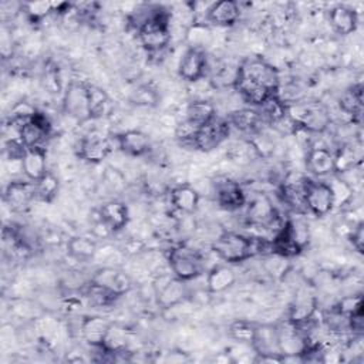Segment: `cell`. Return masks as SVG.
I'll list each match as a JSON object with an SVG mask.
<instances>
[{"instance_id":"cell-36","label":"cell","mask_w":364,"mask_h":364,"mask_svg":"<svg viewBox=\"0 0 364 364\" xmlns=\"http://www.w3.org/2000/svg\"><path fill=\"white\" fill-rule=\"evenodd\" d=\"M255 330H256V324L246 321V320H236L230 324L229 327V334L240 341V343H252L253 336H255Z\"/></svg>"},{"instance_id":"cell-9","label":"cell","mask_w":364,"mask_h":364,"mask_svg":"<svg viewBox=\"0 0 364 364\" xmlns=\"http://www.w3.org/2000/svg\"><path fill=\"white\" fill-rule=\"evenodd\" d=\"M230 134V125L226 118L215 117L208 124L198 128L193 138V149L200 152H210L220 146Z\"/></svg>"},{"instance_id":"cell-8","label":"cell","mask_w":364,"mask_h":364,"mask_svg":"<svg viewBox=\"0 0 364 364\" xmlns=\"http://www.w3.org/2000/svg\"><path fill=\"white\" fill-rule=\"evenodd\" d=\"M257 354L256 361L283 363V355L279 350V331L273 324H256L255 336L250 343Z\"/></svg>"},{"instance_id":"cell-14","label":"cell","mask_w":364,"mask_h":364,"mask_svg":"<svg viewBox=\"0 0 364 364\" xmlns=\"http://www.w3.org/2000/svg\"><path fill=\"white\" fill-rule=\"evenodd\" d=\"M90 283L107 290L117 299L132 289L131 277L125 272L115 267H101L95 270L90 279Z\"/></svg>"},{"instance_id":"cell-11","label":"cell","mask_w":364,"mask_h":364,"mask_svg":"<svg viewBox=\"0 0 364 364\" xmlns=\"http://www.w3.org/2000/svg\"><path fill=\"white\" fill-rule=\"evenodd\" d=\"M279 219V212L266 193H256L246 200V220L256 228H270Z\"/></svg>"},{"instance_id":"cell-28","label":"cell","mask_w":364,"mask_h":364,"mask_svg":"<svg viewBox=\"0 0 364 364\" xmlns=\"http://www.w3.org/2000/svg\"><path fill=\"white\" fill-rule=\"evenodd\" d=\"M186 282L179 280L173 276V279H168L166 283L158 290L156 301L162 309H171L179 304L188 296Z\"/></svg>"},{"instance_id":"cell-3","label":"cell","mask_w":364,"mask_h":364,"mask_svg":"<svg viewBox=\"0 0 364 364\" xmlns=\"http://www.w3.org/2000/svg\"><path fill=\"white\" fill-rule=\"evenodd\" d=\"M136 34L141 46L148 53H158L171 41L169 13L161 6L148 7V13L138 21Z\"/></svg>"},{"instance_id":"cell-18","label":"cell","mask_w":364,"mask_h":364,"mask_svg":"<svg viewBox=\"0 0 364 364\" xmlns=\"http://www.w3.org/2000/svg\"><path fill=\"white\" fill-rule=\"evenodd\" d=\"M21 171L24 176L36 182L41 176H44L47 171V151L46 146H33V148H26L21 159H20Z\"/></svg>"},{"instance_id":"cell-39","label":"cell","mask_w":364,"mask_h":364,"mask_svg":"<svg viewBox=\"0 0 364 364\" xmlns=\"http://www.w3.org/2000/svg\"><path fill=\"white\" fill-rule=\"evenodd\" d=\"M186 37L189 41V47L205 48V44L210 40V31L205 24L193 23V26L188 30Z\"/></svg>"},{"instance_id":"cell-15","label":"cell","mask_w":364,"mask_h":364,"mask_svg":"<svg viewBox=\"0 0 364 364\" xmlns=\"http://www.w3.org/2000/svg\"><path fill=\"white\" fill-rule=\"evenodd\" d=\"M216 203L225 210H237L246 205V193L242 185L230 178H219L213 182Z\"/></svg>"},{"instance_id":"cell-38","label":"cell","mask_w":364,"mask_h":364,"mask_svg":"<svg viewBox=\"0 0 364 364\" xmlns=\"http://www.w3.org/2000/svg\"><path fill=\"white\" fill-rule=\"evenodd\" d=\"M90 100H91V109H92V118H100L107 112L108 108V95L104 90L90 85Z\"/></svg>"},{"instance_id":"cell-2","label":"cell","mask_w":364,"mask_h":364,"mask_svg":"<svg viewBox=\"0 0 364 364\" xmlns=\"http://www.w3.org/2000/svg\"><path fill=\"white\" fill-rule=\"evenodd\" d=\"M264 249L270 250V240H266L263 237L247 236L232 230L222 232L218 236V239L212 243L213 253L220 260L230 264L242 263Z\"/></svg>"},{"instance_id":"cell-27","label":"cell","mask_w":364,"mask_h":364,"mask_svg":"<svg viewBox=\"0 0 364 364\" xmlns=\"http://www.w3.org/2000/svg\"><path fill=\"white\" fill-rule=\"evenodd\" d=\"M304 249L293 239L286 222L279 228L270 240V252L282 259H290L299 256Z\"/></svg>"},{"instance_id":"cell-21","label":"cell","mask_w":364,"mask_h":364,"mask_svg":"<svg viewBox=\"0 0 364 364\" xmlns=\"http://www.w3.org/2000/svg\"><path fill=\"white\" fill-rule=\"evenodd\" d=\"M118 149L128 156H144L151 149L148 135L139 129H127L117 135Z\"/></svg>"},{"instance_id":"cell-34","label":"cell","mask_w":364,"mask_h":364,"mask_svg":"<svg viewBox=\"0 0 364 364\" xmlns=\"http://www.w3.org/2000/svg\"><path fill=\"white\" fill-rule=\"evenodd\" d=\"M358 161L360 159H358L357 151L351 145L340 146L334 152V173L336 172L341 173V172L351 171Z\"/></svg>"},{"instance_id":"cell-33","label":"cell","mask_w":364,"mask_h":364,"mask_svg":"<svg viewBox=\"0 0 364 364\" xmlns=\"http://www.w3.org/2000/svg\"><path fill=\"white\" fill-rule=\"evenodd\" d=\"M340 107L346 114L351 117H360L363 108V85H353L340 100Z\"/></svg>"},{"instance_id":"cell-16","label":"cell","mask_w":364,"mask_h":364,"mask_svg":"<svg viewBox=\"0 0 364 364\" xmlns=\"http://www.w3.org/2000/svg\"><path fill=\"white\" fill-rule=\"evenodd\" d=\"M3 199L13 212H23L30 206L31 200L36 199L34 182L28 179L11 181L4 189Z\"/></svg>"},{"instance_id":"cell-22","label":"cell","mask_w":364,"mask_h":364,"mask_svg":"<svg viewBox=\"0 0 364 364\" xmlns=\"http://www.w3.org/2000/svg\"><path fill=\"white\" fill-rule=\"evenodd\" d=\"M328 23L334 33L348 36L358 27V14L350 6L337 4L328 10Z\"/></svg>"},{"instance_id":"cell-30","label":"cell","mask_w":364,"mask_h":364,"mask_svg":"<svg viewBox=\"0 0 364 364\" xmlns=\"http://www.w3.org/2000/svg\"><path fill=\"white\" fill-rule=\"evenodd\" d=\"M216 115V108L212 102L206 100H195L191 101L185 111V119L198 128L212 121Z\"/></svg>"},{"instance_id":"cell-4","label":"cell","mask_w":364,"mask_h":364,"mask_svg":"<svg viewBox=\"0 0 364 364\" xmlns=\"http://www.w3.org/2000/svg\"><path fill=\"white\" fill-rule=\"evenodd\" d=\"M287 104V119L296 128L306 132H324L331 119L327 108L318 102L296 101Z\"/></svg>"},{"instance_id":"cell-6","label":"cell","mask_w":364,"mask_h":364,"mask_svg":"<svg viewBox=\"0 0 364 364\" xmlns=\"http://www.w3.org/2000/svg\"><path fill=\"white\" fill-rule=\"evenodd\" d=\"M63 111L80 124L94 119L90 100V84L82 81H70L63 94Z\"/></svg>"},{"instance_id":"cell-29","label":"cell","mask_w":364,"mask_h":364,"mask_svg":"<svg viewBox=\"0 0 364 364\" xmlns=\"http://www.w3.org/2000/svg\"><path fill=\"white\" fill-rule=\"evenodd\" d=\"M236 282V274L232 267L226 264L213 266L206 276V287L210 293H222L232 287Z\"/></svg>"},{"instance_id":"cell-1","label":"cell","mask_w":364,"mask_h":364,"mask_svg":"<svg viewBox=\"0 0 364 364\" xmlns=\"http://www.w3.org/2000/svg\"><path fill=\"white\" fill-rule=\"evenodd\" d=\"M232 85L245 102L257 108L279 92L280 77L270 63L260 57H250L237 65Z\"/></svg>"},{"instance_id":"cell-40","label":"cell","mask_w":364,"mask_h":364,"mask_svg":"<svg viewBox=\"0 0 364 364\" xmlns=\"http://www.w3.org/2000/svg\"><path fill=\"white\" fill-rule=\"evenodd\" d=\"M334 309L344 314L346 317L354 314L355 311L358 310H363L364 309V303H363V296L358 293V294H353V296H346L343 297L336 306Z\"/></svg>"},{"instance_id":"cell-26","label":"cell","mask_w":364,"mask_h":364,"mask_svg":"<svg viewBox=\"0 0 364 364\" xmlns=\"http://www.w3.org/2000/svg\"><path fill=\"white\" fill-rule=\"evenodd\" d=\"M169 200L173 209L182 213H193L199 206L200 195L192 185L181 183L169 191Z\"/></svg>"},{"instance_id":"cell-12","label":"cell","mask_w":364,"mask_h":364,"mask_svg":"<svg viewBox=\"0 0 364 364\" xmlns=\"http://www.w3.org/2000/svg\"><path fill=\"white\" fill-rule=\"evenodd\" d=\"M112 151L111 141L98 134V132H90L80 138L75 146L77 156L88 164H100L102 162Z\"/></svg>"},{"instance_id":"cell-7","label":"cell","mask_w":364,"mask_h":364,"mask_svg":"<svg viewBox=\"0 0 364 364\" xmlns=\"http://www.w3.org/2000/svg\"><path fill=\"white\" fill-rule=\"evenodd\" d=\"M301 189L306 210H309L316 218H324L334 209L333 193L327 182L316 181L311 178H303Z\"/></svg>"},{"instance_id":"cell-20","label":"cell","mask_w":364,"mask_h":364,"mask_svg":"<svg viewBox=\"0 0 364 364\" xmlns=\"http://www.w3.org/2000/svg\"><path fill=\"white\" fill-rule=\"evenodd\" d=\"M226 119L230 127H233L237 131L247 134V135L259 134L262 131V125L264 124L257 108L235 109L228 114Z\"/></svg>"},{"instance_id":"cell-37","label":"cell","mask_w":364,"mask_h":364,"mask_svg":"<svg viewBox=\"0 0 364 364\" xmlns=\"http://www.w3.org/2000/svg\"><path fill=\"white\" fill-rule=\"evenodd\" d=\"M21 7H23L27 18L33 23L41 21L44 17H47L50 13H53L51 1H30V3H24Z\"/></svg>"},{"instance_id":"cell-19","label":"cell","mask_w":364,"mask_h":364,"mask_svg":"<svg viewBox=\"0 0 364 364\" xmlns=\"http://www.w3.org/2000/svg\"><path fill=\"white\" fill-rule=\"evenodd\" d=\"M240 17V7L235 0H220L206 9L205 18L216 27H230Z\"/></svg>"},{"instance_id":"cell-42","label":"cell","mask_w":364,"mask_h":364,"mask_svg":"<svg viewBox=\"0 0 364 364\" xmlns=\"http://www.w3.org/2000/svg\"><path fill=\"white\" fill-rule=\"evenodd\" d=\"M44 85L50 90V92H60L61 84H60V75L55 68L46 70L44 74Z\"/></svg>"},{"instance_id":"cell-23","label":"cell","mask_w":364,"mask_h":364,"mask_svg":"<svg viewBox=\"0 0 364 364\" xmlns=\"http://www.w3.org/2000/svg\"><path fill=\"white\" fill-rule=\"evenodd\" d=\"M111 326H112V323L104 317L88 316V317H84V320L81 321L80 331H81L82 338L91 347L97 348V347L104 346Z\"/></svg>"},{"instance_id":"cell-5","label":"cell","mask_w":364,"mask_h":364,"mask_svg":"<svg viewBox=\"0 0 364 364\" xmlns=\"http://www.w3.org/2000/svg\"><path fill=\"white\" fill-rule=\"evenodd\" d=\"M166 260L173 276L183 282L193 280L205 272L203 256L196 249L185 245L171 247L168 250Z\"/></svg>"},{"instance_id":"cell-17","label":"cell","mask_w":364,"mask_h":364,"mask_svg":"<svg viewBox=\"0 0 364 364\" xmlns=\"http://www.w3.org/2000/svg\"><path fill=\"white\" fill-rule=\"evenodd\" d=\"M317 310V299L307 290H301L293 300L287 320L296 327H303L310 323Z\"/></svg>"},{"instance_id":"cell-35","label":"cell","mask_w":364,"mask_h":364,"mask_svg":"<svg viewBox=\"0 0 364 364\" xmlns=\"http://www.w3.org/2000/svg\"><path fill=\"white\" fill-rule=\"evenodd\" d=\"M327 183L333 193L334 208H341L353 199V193H354L353 186L348 182H346L344 179H341L340 176H333L331 181H328Z\"/></svg>"},{"instance_id":"cell-25","label":"cell","mask_w":364,"mask_h":364,"mask_svg":"<svg viewBox=\"0 0 364 364\" xmlns=\"http://www.w3.org/2000/svg\"><path fill=\"white\" fill-rule=\"evenodd\" d=\"M306 168L318 178L334 173V152L324 146L311 148L306 156Z\"/></svg>"},{"instance_id":"cell-10","label":"cell","mask_w":364,"mask_h":364,"mask_svg":"<svg viewBox=\"0 0 364 364\" xmlns=\"http://www.w3.org/2000/svg\"><path fill=\"white\" fill-rule=\"evenodd\" d=\"M50 134L51 122L48 117L40 111H36L28 121H26L17 128V138L20 139L24 148L44 146Z\"/></svg>"},{"instance_id":"cell-41","label":"cell","mask_w":364,"mask_h":364,"mask_svg":"<svg viewBox=\"0 0 364 364\" xmlns=\"http://www.w3.org/2000/svg\"><path fill=\"white\" fill-rule=\"evenodd\" d=\"M353 247L358 252V253H363V249H364V223L363 222H358L353 230L350 232V236H348Z\"/></svg>"},{"instance_id":"cell-24","label":"cell","mask_w":364,"mask_h":364,"mask_svg":"<svg viewBox=\"0 0 364 364\" xmlns=\"http://www.w3.org/2000/svg\"><path fill=\"white\" fill-rule=\"evenodd\" d=\"M100 219L109 228L111 232L122 230L129 222L128 206L121 200L105 202L98 212Z\"/></svg>"},{"instance_id":"cell-32","label":"cell","mask_w":364,"mask_h":364,"mask_svg":"<svg viewBox=\"0 0 364 364\" xmlns=\"http://www.w3.org/2000/svg\"><path fill=\"white\" fill-rule=\"evenodd\" d=\"M34 189H36V199L51 203L60 189V179L53 173L47 172L44 176H41L38 181L34 182Z\"/></svg>"},{"instance_id":"cell-31","label":"cell","mask_w":364,"mask_h":364,"mask_svg":"<svg viewBox=\"0 0 364 364\" xmlns=\"http://www.w3.org/2000/svg\"><path fill=\"white\" fill-rule=\"evenodd\" d=\"M67 252L77 260H90L97 253V242L88 236H73L67 242Z\"/></svg>"},{"instance_id":"cell-13","label":"cell","mask_w":364,"mask_h":364,"mask_svg":"<svg viewBox=\"0 0 364 364\" xmlns=\"http://www.w3.org/2000/svg\"><path fill=\"white\" fill-rule=\"evenodd\" d=\"M208 54L205 48L188 47L178 64V74L186 82H196L206 75Z\"/></svg>"}]
</instances>
